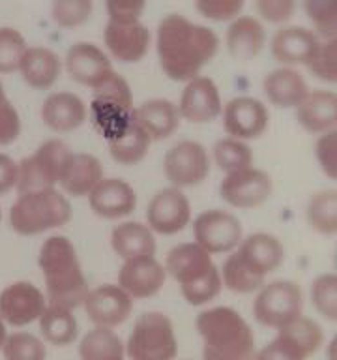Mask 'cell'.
<instances>
[{
    "instance_id": "d590c367",
    "label": "cell",
    "mask_w": 337,
    "mask_h": 360,
    "mask_svg": "<svg viewBox=\"0 0 337 360\" xmlns=\"http://www.w3.org/2000/svg\"><path fill=\"white\" fill-rule=\"evenodd\" d=\"M309 227L319 235L330 236L337 231V193L336 190L317 191L308 202Z\"/></svg>"
},
{
    "instance_id": "7c38bea8",
    "label": "cell",
    "mask_w": 337,
    "mask_h": 360,
    "mask_svg": "<svg viewBox=\"0 0 337 360\" xmlns=\"http://www.w3.org/2000/svg\"><path fill=\"white\" fill-rule=\"evenodd\" d=\"M242 238V221L229 210L210 208L199 214L193 221V242L206 250L210 255L234 252Z\"/></svg>"
},
{
    "instance_id": "83f0119b",
    "label": "cell",
    "mask_w": 337,
    "mask_h": 360,
    "mask_svg": "<svg viewBox=\"0 0 337 360\" xmlns=\"http://www.w3.org/2000/svg\"><path fill=\"white\" fill-rule=\"evenodd\" d=\"M133 120L145 129L146 135L154 141L168 139L171 135L178 131L182 117L178 105L167 98H152L135 105Z\"/></svg>"
},
{
    "instance_id": "8d00e7d4",
    "label": "cell",
    "mask_w": 337,
    "mask_h": 360,
    "mask_svg": "<svg viewBox=\"0 0 337 360\" xmlns=\"http://www.w3.org/2000/svg\"><path fill=\"white\" fill-rule=\"evenodd\" d=\"M0 354L4 360H47V345L39 336L19 328L8 332Z\"/></svg>"
},
{
    "instance_id": "f5cc1de1",
    "label": "cell",
    "mask_w": 337,
    "mask_h": 360,
    "mask_svg": "<svg viewBox=\"0 0 337 360\" xmlns=\"http://www.w3.org/2000/svg\"><path fill=\"white\" fill-rule=\"evenodd\" d=\"M0 224H2V207H0Z\"/></svg>"
},
{
    "instance_id": "bcb514c9",
    "label": "cell",
    "mask_w": 337,
    "mask_h": 360,
    "mask_svg": "<svg viewBox=\"0 0 337 360\" xmlns=\"http://www.w3.org/2000/svg\"><path fill=\"white\" fill-rule=\"evenodd\" d=\"M315 158L319 163L320 171L330 180L337 179V131L330 129L320 134L315 143Z\"/></svg>"
},
{
    "instance_id": "30bf717a",
    "label": "cell",
    "mask_w": 337,
    "mask_h": 360,
    "mask_svg": "<svg viewBox=\"0 0 337 360\" xmlns=\"http://www.w3.org/2000/svg\"><path fill=\"white\" fill-rule=\"evenodd\" d=\"M253 315L263 326L279 330L303 315V292L291 280L264 283L253 302Z\"/></svg>"
},
{
    "instance_id": "3957f363",
    "label": "cell",
    "mask_w": 337,
    "mask_h": 360,
    "mask_svg": "<svg viewBox=\"0 0 337 360\" xmlns=\"http://www.w3.org/2000/svg\"><path fill=\"white\" fill-rule=\"evenodd\" d=\"M202 360H255V336L240 311L229 306L208 308L197 315Z\"/></svg>"
},
{
    "instance_id": "52a82bcc",
    "label": "cell",
    "mask_w": 337,
    "mask_h": 360,
    "mask_svg": "<svg viewBox=\"0 0 337 360\" xmlns=\"http://www.w3.org/2000/svg\"><path fill=\"white\" fill-rule=\"evenodd\" d=\"M90 117L103 137L111 135L133 118V92L126 79L111 72L98 86L92 89Z\"/></svg>"
},
{
    "instance_id": "f1b7e54d",
    "label": "cell",
    "mask_w": 337,
    "mask_h": 360,
    "mask_svg": "<svg viewBox=\"0 0 337 360\" xmlns=\"http://www.w3.org/2000/svg\"><path fill=\"white\" fill-rule=\"evenodd\" d=\"M296 111V122L308 134L320 135L336 129L337 120V96L333 90H309Z\"/></svg>"
},
{
    "instance_id": "e575fe53",
    "label": "cell",
    "mask_w": 337,
    "mask_h": 360,
    "mask_svg": "<svg viewBox=\"0 0 337 360\" xmlns=\"http://www.w3.org/2000/svg\"><path fill=\"white\" fill-rule=\"evenodd\" d=\"M81 360H126V345L114 328L94 326L79 342Z\"/></svg>"
},
{
    "instance_id": "4316f807",
    "label": "cell",
    "mask_w": 337,
    "mask_h": 360,
    "mask_svg": "<svg viewBox=\"0 0 337 360\" xmlns=\"http://www.w3.org/2000/svg\"><path fill=\"white\" fill-rule=\"evenodd\" d=\"M266 28L263 21L253 15H238L229 22L225 45L236 62L255 60L266 47Z\"/></svg>"
},
{
    "instance_id": "8992f818",
    "label": "cell",
    "mask_w": 337,
    "mask_h": 360,
    "mask_svg": "<svg viewBox=\"0 0 337 360\" xmlns=\"http://www.w3.org/2000/svg\"><path fill=\"white\" fill-rule=\"evenodd\" d=\"M124 345L129 360H174L178 354V338L173 321L161 311L140 315Z\"/></svg>"
},
{
    "instance_id": "44dd1931",
    "label": "cell",
    "mask_w": 337,
    "mask_h": 360,
    "mask_svg": "<svg viewBox=\"0 0 337 360\" xmlns=\"http://www.w3.org/2000/svg\"><path fill=\"white\" fill-rule=\"evenodd\" d=\"M67 75L75 83L94 89L109 75L112 70L111 56L105 51L90 41H77L73 44L66 53V58L62 60Z\"/></svg>"
},
{
    "instance_id": "ac0fdd59",
    "label": "cell",
    "mask_w": 337,
    "mask_h": 360,
    "mask_svg": "<svg viewBox=\"0 0 337 360\" xmlns=\"http://www.w3.org/2000/svg\"><path fill=\"white\" fill-rule=\"evenodd\" d=\"M182 120L191 124H210L223 111V101L216 81L208 75H197L185 83L178 101Z\"/></svg>"
},
{
    "instance_id": "ab89813d",
    "label": "cell",
    "mask_w": 337,
    "mask_h": 360,
    "mask_svg": "<svg viewBox=\"0 0 337 360\" xmlns=\"http://www.w3.org/2000/svg\"><path fill=\"white\" fill-rule=\"evenodd\" d=\"M303 11L320 39L336 38L337 0H303Z\"/></svg>"
},
{
    "instance_id": "5bb4252c",
    "label": "cell",
    "mask_w": 337,
    "mask_h": 360,
    "mask_svg": "<svg viewBox=\"0 0 337 360\" xmlns=\"http://www.w3.org/2000/svg\"><path fill=\"white\" fill-rule=\"evenodd\" d=\"M274 191L270 174L263 169L246 167L225 174L219 184V195L229 207L238 210L257 208L268 201Z\"/></svg>"
},
{
    "instance_id": "f35d334b",
    "label": "cell",
    "mask_w": 337,
    "mask_h": 360,
    "mask_svg": "<svg viewBox=\"0 0 337 360\" xmlns=\"http://www.w3.org/2000/svg\"><path fill=\"white\" fill-rule=\"evenodd\" d=\"M94 11V0H53L51 19L64 30L83 27Z\"/></svg>"
},
{
    "instance_id": "ba28073f",
    "label": "cell",
    "mask_w": 337,
    "mask_h": 360,
    "mask_svg": "<svg viewBox=\"0 0 337 360\" xmlns=\"http://www.w3.org/2000/svg\"><path fill=\"white\" fill-rule=\"evenodd\" d=\"M73 150L62 139H47L30 154L22 158L17 173V193L56 188Z\"/></svg>"
},
{
    "instance_id": "cb8c5ba5",
    "label": "cell",
    "mask_w": 337,
    "mask_h": 360,
    "mask_svg": "<svg viewBox=\"0 0 337 360\" xmlns=\"http://www.w3.org/2000/svg\"><path fill=\"white\" fill-rule=\"evenodd\" d=\"M88 205L103 219H122L137 208V193L124 179H103L88 195Z\"/></svg>"
},
{
    "instance_id": "d6a6232c",
    "label": "cell",
    "mask_w": 337,
    "mask_h": 360,
    "mask_svg": "<svg viewBox=\"0 0 337 360\" xmlns=\"http://www.w3.org/2000/svg\"><path fill=\"white\" fill-rule=\"evenodd\" d=\"M111 248L122 261L156 255V236L146 224L122 221L111 231Z\"/></svg>"
},
{
    "instance_id": "d4e9b609",
    "label": "cell",
    "mask_w": 337,
    "mask_h": 360,
    "mask_svg": "<svg viewBox=\"0 0 337 360\" xmlns=\"http://www.w3.org/2000/svg\"><path fill=\"white\" fill-rule=\"evenodd\" d=\"M319 41L320 38L311 28L285 25L274 34L270 41V51L281 66H305Z\"/></svg>"
},
{
    "instance_id": "7dc6e473",
    "label": "cell",
    "mask_w": 337,
    "mask_h": 360,
    "mask_svg": "<svg viewBox=\"0 0 337 360\" xmlns=\"http://www.w3.org/2000/svg\"><path fill=\"white\" fill-rule=\"evenodd\" d=\"M22 131L21 115L10 98L0 100V148L13 145Z\"/></svg>"
},
{
    "instance_id": "ee69618b",
    "label": "cell",
    "mask_w": 337,
    "mask_h": 360,
    "mask_svg": "<svg viewBox=\"0 0 337 360\" xmlns=\"http://www.w3.org/2000/svg\"><path fill=\"white\" fill-rule=\"evenodd\" d=\"M255 10L260 21L275 27H285L296 15L298 0H255Z\"/></svg>"
},
{
    "instance_id": "681fc988",
    "label": "cell",
    "mask_w": 337,
    "mask_h": 360,
    "mask_svg": "<svg viewBox=\"0 0 337 360\" xmlns=\"http://www.w3.org/2000/svg\"><path fill=\"white\" fill-rule=\"evenodd\" d=\"M19 163L6 152H0V197L15 190Z\"/></svg>"
},
{
    "instance_id": "6da1fadb",
    "label": "cell",
    "mask_w": 337,
    "mask_h": 360,
    "mask_svg": "<svg viewBox=\"0 0 337 360\" xmlns=\"http://www.w3.org/2000/svg\"><path fill=\"white\" fill-rule=\"evenodd\" d=\"M156 51L163 73L171 81L187 83L218 55L219 36L206 25L168 13L157 25Z\"/></svg>"
},
{
    "instance_id": "5b68a950",
    "label": "cell",
    "mask_w": 337,
    "mask_h": 360,
    "mask_svg": "<svg viewBox=\"0 0 337 360\" xmlns=\"http://www.w3.org/2000/svg\"><path fill=\"white\" fill-rule=\"evenodd\" d=\"M73 218L72 202L58 188L17 193L8 214L10 229L19 236H38L64 227Z\"/></svg>"
},
{
    "instance_id": "2e32d148",
    "label": "cell",
    "mask_w": 337,
    "mask_h": 360,
    "mask_svg": "<svg viewBox=\"0 0 337 360\" xmlns=\"http://www.w3.org/2000/svg\"><path fill=\"white\" fill-rule=\"evenodd\" d=\"M191 221V202L184 190L168 186L152 197L146 208V225L152 233L173 236L184 231Z\"/></svg>"
},
{
    "instance_id": "603a6c76",
    "label": "cell",
    "mask_w": 337,
    "mask_h": 360,
    "mask_svg": "<svg viewBox=\"0 0 337 360\" xmlns=\"http://www.w3.org/2000/svg\"><path fill=\"white\" fill-rule=\"evenodd\" d=\"M39 118L51 131L70 134L86 122L88 107L77 94L58 90L45 98L39 109Z\"/></svg>"
},
{
    "instance_id": "7a4b0ae2",
    "label": "cell",
    "mask_w": 337,
    "mask_h": 360,
    "mask_svg": "<svg viewBox=\"0 0 337 360\" xmlns=\"http://www.w3.org/2000/svg\"><path fill=\"white\" fill-rule=\"evenodd\" d=\"M38 266L45 283L47 304L75 309L88 295V281L79 263L77 250L64 235L49 236L38 253Z\"/></svg>"
},
{
    "instance_id": "7bdbcfd3",
    "label": "cell",
    "mask_w": 337,
    "mask_h": 360,
    "mask_svg": "<svg viewBox=\"0 0 337 360\" xmlns=\"http://www.w3.org/2000/svg\"><path fill=\"white\" fill-rule=\"evenodd\" d=\"M308 70L324 83H336L337 81V41L336 38L320 39L317 49L308 60Z\"/></svg>"
},
{
    "instance_id": "836d02e7",
    "label": "cell",
    "mask_w": 337,
    "mask_h": 360,
    "mask_svg": "<svg viewBox=\"0 0 337 360\" xmlns=\"http://www.w3.org/2000/svg\"><path fill=\"white\" fill-rule=\"evenodd\" d=\"M38 325L41 340L55 347H67L79 336V323L73 315V309L60 306L47 304V308L38 319Z\"/></svg>"
},
{
    "instance_id": "8fae6325",
    "label": "cell",
    "mask_w": 337,
    "mask_h": 360,
    "mask_svg": "<svg viewBox=\"0 0 337 360\" xmlns=\"http://www.w3.org/2000/svg\"><path fill=\"white\" fill-rule=\"evenodd\" d=\"M212 160L206 146L184 139L171 146L163 158V174L174 188H193L202 184L210 174Z\"/></svg>"
},
{
    "instance_id": "1f68e13d",
    "label": "cell",
    "mask_w": 337,
    "mask_h": 360,
    "mask_svg": "<svg viewBox=\"0 0 337 360\" xmlns=\"http://www.w3.org/2000/svg\"><path fill=\"white\" fill-rule=\"evenodd\" d=\"M105 141L112 160L120 165H128V167L143 162L148 156L152 145L150 137L133 118L126 126L107 135Z\"/></svg>"
},
{
    "instance_id": "74e56055",
    "label": "cell",
    "mask_w": 337,
    "mask_h": 360,
    "mask_svg": "<svg viewBox=\"0 0 337 360\" xmlns=\"http://www.w3.org/2000/svg\"><path fill=\"white\" fill-rule=\"evenodd\" d=\"M212 158L219 171H223L225 174L253 165V150L249 148V145L244 141L232 139V137H223V139L216 141L212 148Z\"/></svg>"
},
{
    "instance_id": "7402d4cb",
    "label": "cell",
    "mask_w": 337,
    "mask_h": 360,
    "mask_svg": "<svg viewBox=\"0 0 337 360\" xmlns=\"http://www.w3.org/2000/svg\"><path fill=\"white\" fill-rule=\"evenodd\" d=\"M167 280V272L156 255L133 257L124 261L118 272V285L133 300L156 297Z\"/></svg>"
},
{
    "instance_id": "9c48e42d",
    "label": "cell",
    "mask_w": 337,
    "mask_h": 360,
    "mask_svg": "<svg viewBox=\"0 0 337 360\" xmlns=\"http://www.w3.org/2000/svg\"><path fill=\"white\" fill-rule=\"evenodd\" d=\"M324 342L322 326L311 317L298 319L279 328L275 338L255 353V360H308Z\"/></svg>"
},
{
    "instance_id": "c3c4849f",
    "label": "cell",
    "mask_w": 337,
    "mask_h": 360,
    "mask_svg": "<svg viewBox=\"0 0 337 360\" xmlns=\"http://www.w3.org/2000/svg\"><path fill=\"white\" fill-rule=\"evenodd\" d=\"M148 0H105V10L109 21L128 22L140 21Z\"/></svg>"
},
{
    "instance_id": "f546056e",
    "label": "cell",
    "mask_w": 337,
    "mask_h": 360,
    "mask_svg": "<svg viewBox=\"0 0 337 360\" xmlns=\"http://www.w3.org/2000/svg\"><path fill=\"white\" fill-rule=\"evenodd\" d=\"M263 92L266 100L277 109H296L308 96V81L296 68L279 66L264 77Z\"/></svg>"
},
{
    "instance_id": "484cf974",
    "label": "cell",
    "mask_w": 337,
    "mask_h": 360,
    "mask_svg": "<svg viewBox=\"0 0 337 360\" xmlns=\"http://www.w3.org/2000/svg\"><path fill=\"white\" fill-rule=\"evenodd\" d=\"M62 58L45 45H28L19 64L22 83L34 90H51L62 75Z\"/></svg>"
},
{
    "instance_id": "ffe728a7",
    "label": "cell",
    "mask_w": 337,
    "mask_h": 360,
    "mask_svg": "<svg viewBox=\"0 0 337 360\" xmlns=\"http://www.w3.org/2000/svg\"><path fill=\"white\" fill-rule=\"evenodd\" d=\"M103 44L109 55L122 64H137L148 55L152 44L150 30L140 21H107Z\"/></svg>"
},
{
    "instance_id": "f907efd6",
    "label": "cell",
    "mask_w": 337,
    "mask_h": 360,
    "mask_svg": "<svg viewBox=\"0 0 337 360\" xmlns=\"http://www.w3.org/2000/svg\"><path fill=\"white\" fill-rule=\"evenodd\" d=\"M8 326L4 325V321L0 319V349H2V345H4V340H6V336H8Z\"/></svg>"
},
{
    "instance_id": "277c9868",
    "label": "cell",
    "mask_w": 337,
    "mask_h": 360,
    "mask_svg": "<svg viewBox=\"0 0 337 360\" xmlns=\"http://www.w3.org/2000/svg\"><path fill=\"white\" fill-rule=\"evenodd\" d=\"M165 272L178 281L182 297L190 306H206L223 289V281L212 255L197 242H182L165 257Z\"/></svg>"
},
{
    "instance_id": "60d3db41",
    "label": "cell",
    "mask_w": 337,
    "mask_h": 360,
    "mask_svg": "<svg viewBox=\"0 0 337 360\" xmlns=\"http://www.w3.org/2000/svg\"><path fill=\"white\" fill-rule=\"evenodd\" d=\"M28 44L17 28L0 27V75H10L19 70Z\"/></svg>"
},
{
    "instance_id": "9a60e30c",
    "label": "cell",
    "mask_w": 337,
    "mask_h": 360,
    "mask_svg": "<svg viewBox=\"0 0 337 360\" xmlns=\"http://www.w3.org/2000/svg\"><path fill=\"white\" fill-rule=\"evenodd\" d=\"M223 129L227 137L238 141L260 139L270 126L268 107L251 96H238L227 101L221 111Z\"/></svg>"
},
{
    "instance_id": "b9f144b4",
    "label": "cell",
    "mask_w": 337,
    "mask_h": 360,
    "mask_svg": "<svg viewBox=\"0 0 337 360\" xmlns=\"http://www.w3.org/2000/svg\"><path fill=\"white\" fill-rule=\"evenodd\" d=\"M311 302L324 319H337V276L324 272L311 283Z\"/></svg>"
},
{
    "instance_id": "4fadbf2b",
    "label": "cell",
    "mask_w": 337,
    "mask_h": 360,
    "mask_svg": "<svg viewBox=\"0 0 337 360\" xmlns=\"http://www.w3.org/2000/svg\"><path fill=\"white\" fill-rule=\"evenodd\" d=\"M47 308L45 292L36 283L27 280L11 281L0 291V319L8 328H25L38 323Z\"/></svg>"
},
{
    "instance_id": "e0dca14e",
    "label": "cell",
    "mask_w": 337,
    "mask_h": 360,
    "mask_svg": "<svg viewBox=\"0 0 337 360\" xmlns=\"http://www.w3.org/2000/svg\"><path fill=\"white\" fill-rule=\"evenodd\" d=\"M232 253L242 266L263 283L266 276L275 272L285 261V248L277 236L270 233H253L242 238Z\"/></svg>"
},
{
    "instance_id": "816d5d0a",
    "label": "cell",
    "mask_w": 337,
    "mask_h": 360,
    "mask_svg": "<svg viewBox=\"0 0 337 360\" xmlns=\"http://www.w3.org/2000/svg\"><path fill=\"white\" fill-rule=\"evenodd\" d=\"M4 98H8V94H6L4 84H2V81H0V100H4Z\"/></svg>"
},
{
    "instance_id": "f6af8a7d",
    "label": "cell",
    "mask_w": 337,
    "mask_h": 360,
    "mask_svg": "<svg viewBox=\"0 0 337 360\" xmlns=\"http://www.w3.org/2000/svg\"><path fill=\"white\" fill-rule=\"evenodd\" d=\"M246 6V0H195L197 11L213 22H230Z\"/></svg>"
},
{
    "instance_id": "d6986e66",
    "label": "cell",
    "mask_w": 337,
    "mask_h": 360,
    "mask_svg": "<svg viewBox=\"0 0 337 360\" xmlns=\"http://www.w3.org/2000/svg\"><path fill=\"white\" fill-rule=\"evenodd\" d=\"M83 308L95 326L117 328L129 319L133 311V298L118 283H103L90 289Z\"/></svg>"
},
{
    "instance_id": "4dcf8cb0",
    "label": "cell",
    "mask_w": 337,
    "mask_h": 360,
    "mask_svg": "<svg viewBox=\"0 0 337 360\" xmlns=\"http://www.w3.org/2000/svg\"><path fill=\"white\" fill-rule=\"evenodd\" d=\"M103 179H105L103 165L94 154L73 152L58 186L66 195L81 199V197H88Z\"/></svg>"
}]
</instances>
